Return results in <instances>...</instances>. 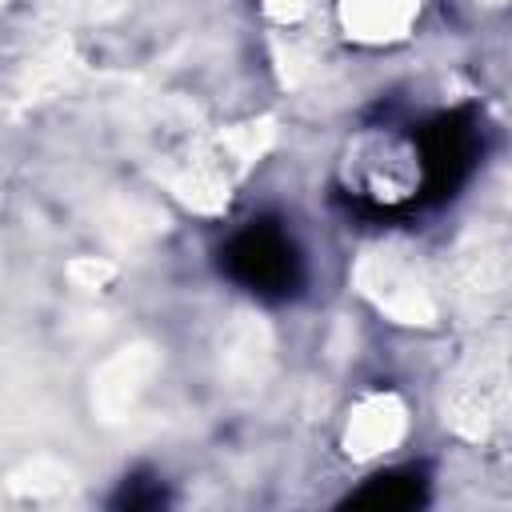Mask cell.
Returning a JSON list of instances; mask_svg holds the SVG:
<instances>
[{
	"label": "cell",
	"instance_id": "cell-1",
	"mask_svg": "<svg viewBox=\"0 0 512 512\" xmlns=\"http://www.w3.org/2000/svg\"><path fill=\"white\" fill-rule=\"evenodd\" d=\"M224 276L260 300H284L300 288V252L292 236L272 220L244 224L220 252Z\"/></svg>",
	"mask_w": 512,
	"mask_h": 512
},
{
	"label": "cell",
	"instance_id": "cell-2",
	"mask_svg": "<svg viewBox=\"0 0 512 512\" xmlns=\"http://www.w3.org/2000/svg\"><path fill=\"white\" fill-rule=\"evenodd\" d=\"M476 120L468 112H444L416 132V160H420V192L428 200L452 196L476 164Z\"/></svg>",
	"mask_w": 512,
	"mask_h": 512
},
{
	"label": "cell",
	"instance_id": "cell-3",
	"mask_svg": "<svg viewBox=\"0 0 512 512\" xmlns=\"http://www.w3.org/2000/svg\"><path fill=\"white\" fill-rule=\"evenodd\" d=\"M428 500V484L420 472L412 468H392V472H376L368 476L344 504L352 508H384V512H400V508H420Z\"/></svg>",
	"mask_w": 512,
	"mask_h": 512
},
{
	"label": "cell",
	"instance_id": "cell-4",
	"mask_svg": "<svg viewBox=\"0 0 512 512\" xmlns=\"http://www.w3.org/2000/svg\"><path fill=\"white\" fill-rule=\"evenodd\" d=\"M116 504H120V508H156V504H164V488H160L156 480L132 476V480H124Z\"/></svg>",
	"mask_w": 512,
	"mask_h": 512
}]
</instances>
